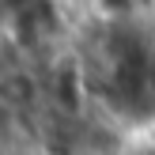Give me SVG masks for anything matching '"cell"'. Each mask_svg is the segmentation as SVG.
Listing matches in <instances>:
<instances>
[{
	"mask_svg": "<svg viewBox=\"0 0 155 155\" xmlns=\"http://www.w3.org/2000/svg\"><path fill=\"white\" fill-rule=\"evenodd\" d=\"M4 45H8V34H4V27H0V64L12 57V49H4Z\"/></svg>",
	"mask_w": 155,
	"mask_h": 155,
	"instance_id": "obj_1",
	"label": "cell"
}]
</instances>
